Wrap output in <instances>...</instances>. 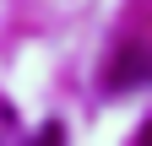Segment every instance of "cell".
<instances>
[{
  "instance_id": "6da1fadb",
  "label": "cell",
  "mask_w": 152,
  "mask_h": 146,
  "mask_svg": "<svg viewBox=\"0 0 152 146\" xmlns=\"http://www.w3.org/2000/svg\"><path fill=\"white\" fill-rule=\"evenodd\" d=\"M147 81V49L141 43H125L114 54V70H109V92H125V87Z\"/></svg>"
},
{
  "instance_id": "7a4b0ae2",
  "label": "cell",
  "mask_w": 152,
  "mask_h": 146,
  "mask_svg": "<svg viewBox=\"0 0 152 146\" xmlns=\"http://www.w3.org/2000/svg\"><path fill=\"white\" fill-rule=\"evenodd\" d=\"M11 141H16V108L0 103V146H11Z\"/></svg>"
}]
</instances>
